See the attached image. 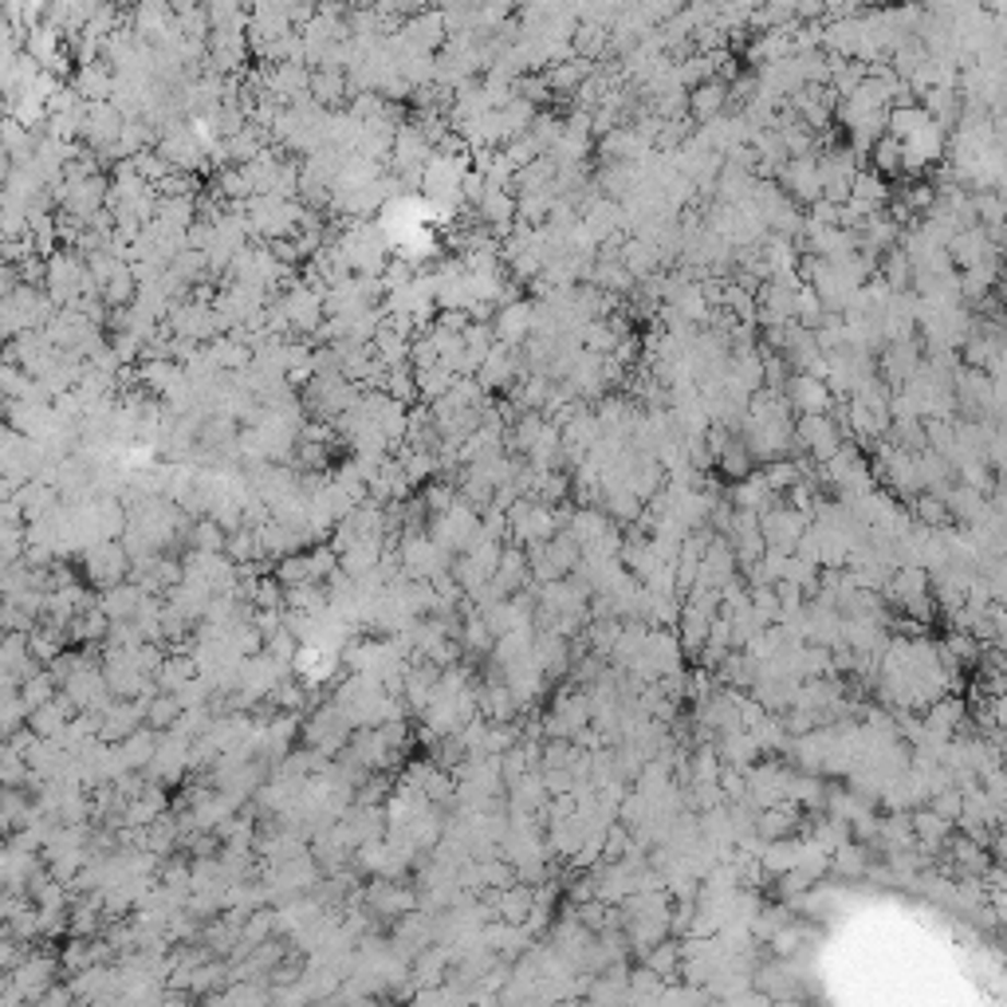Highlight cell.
Wrapping results in <instances>:
<instances>
[{
	"instance_id": "cell-2",
	"label": "cell",
	"mask_w": 1007,
	"mask_h": 1007,
	"mask_svg": "<svg viewBox=\"0 0 1007 1007\" xmlns=\"http://www.w3.org/2000/svg\"><path fill=\"white\" fill-rule=\"evenodd\" d=\"M803 437H807V445H811L819 457H831V453H839V433H834L831 421L819 418V413H811V418L803 421Z\"/></svg>"
},
{
	"instance_id": "cell-4",
	"label": "cell",
	"mask_w": 1007,
	"mask_h": 1007,
	"mask_svg": "<svg viewBox=\"0 0 1007 1007\" xmlns=\"http://www.w3.org/2000/svg\"><path fill=\"white\" fill-rule=\"evenodd\" d=\"M16 288H20L16 265H9V260H0V300H4V295H12Z\"/></svg>"
},
{
	"instance_id": "cell-5",
	"label": "cell",
	"mask_w": 1007,
	"mask_h": 1007,
	"mask_svg": "<svg viewBox=\"0 0 1007 1007\" xmlns=\"http://www.w3.org/2000/svg\"><path fill=\"white\" fill-rule=\"evenodd\" d=\"M4 118H9V98L0 95V122H4Z\"/></svg>"
},
{
	"instance_id": "cell-3",
	"label": "cell",
	"mask_w": 1007,
	"mask_h": 1007,
	"mask_svg": "<svg viewBox=\"0 0 1007 1007\" xmlns=\"http://www.w3.org/2000/svg\"><path fill=\"white\" fill-rule=\"evenodd\" d=\"M689 107H693V115H696V118H713L716 110L724 107V91L709 83V87H701V91H696V95H693V103H689Z\"/></svg>"
},
{
	"instance_id": "cell-1",
	"label": "cell",
	"mask_w": 1007,
	"mask_h": 1007,
	"mask_svg": "<svg viewBox=\"0 0 1007 1007\" xmlns=\"http://www.w3.org/2000/svg\"><path fill=\"white\" fill-rule=\"evenodd\" d=\"M127 571V548L115 543V539H98L95 548H87V578L98 587H110L118 583Z\"/></svg>"
}]
</instances>
